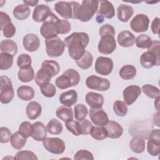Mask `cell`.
I'll list each match as a JSON object with an SVG mask.
<instances>
[{
    "instance_id": "obj_1",
    "label": "cell",
    "mask_w": 160,
    "mask_h": 160,
    "mask_svg": "<svg viewBox=\"0 0 160 160\" xmlns=\"http://www.w3.org/2000/svg\"><path fill=\"white\" fill-rule=\"evenodd\" d=\"M89 42V36L84 32H73L64 40V44L68 49L69 55L75 61L84 55Z\"/></svg>"
},
{
    "instance_id": "obj_2",
    "label": "cell",
    "mask_w": 160,
    "mask_h": 160,
    "mask_svg": "<svg viewBox=\"0 0 160 160\" xmlns=\"http://www.w3.org/2000/svg\"><path fill=\"white\" fill-rule=\"evenodd\" d=\"M73 19L82 22H88L92 19L98 9L99 1L96 0H84L80 5L72 1Z\"/></svg>"
},
{
    "instance_id": "obj_3",
    "label": "cell",
    "mask_w": 160,
    "mask_h": 160,
    "mask_svg": "<svg viewBox=\"0 0 160 160\" xmlns=\"http://www.w3.org/2000/svg\"><path fill=\"white\" fill-rule=\"evenodd\" d=\"M80 79V75L77 71L74 69H68L56 78L55 84L58 88L65 89L78 85Z\"/></svg>"
},
{
    "instance_id": "obj_4",
    "label": "cell",
    "mask_w": 160,
    "mask_h": 160,
    "mask_svg": "<svg viewBox=\"0 0 160 160\" xmlns=\"http://www.w3.org/2000/svg\"><path fill=\"white\" fill-rule=\"evenodd\" d=\"M45 45L46 54L51 58L61 56L64 52L66 46L64 42L58 36L46 39Z\"/></svg>"
},
{
    "instance_id": "obj_5",
    "label": "cell",
    "mask_w": 160,
    "mask_h": 160,
    "mask_svg": "<svg viewBox=\"0 0 160 160\" xmlns=\"http://www.w3.org/2000/svg\"><path fill=\"white\" fill-rule=\"evenodd\" d=\"M14 91L11 79L6 76L0 77V101L6 104L9 103L14 98Z\"/></svg>"
},
{
    "instance_id": "obj_6",
    "label": "cell",
    "mask_w": 160,
    "mask_h": 160,
    "mask_svg": "<svg viewBox=\"0 0 160 160\" xmlns=\"http://www.w3.org/2000/svg\"><path fill=\"white\" fill-rule=\"evenodd\" d=\"M59 19L52 12L42 23L40 28V32L43 38L46 39L58 36L57 22Z\"/></svg>"
},
{
    "instance_id": "obj_7",
    "label": "cell",
    "mask_w": 160,
    "mask_h": 160,
    "mask_svg": "<svg viewBox=\"0 0 160 160\" xmlns=\"http://www.w3.org/2000/svg\"><path fill=\"white\" fill-rule=\"evenodd\" d=\"M42 144L46 150L54 154H61L66 149L65 142L59 138H46L42 140Z\"/></svg>"
},
{
    "instance_id": "obj_8",
    "label": "cell",
    "mask_w": 160,
    "mask_h": 160,
    "mask_svg": "<svg viewBox=\"0 0 160 160\" xmlns=\"http://www.w3.org/2000/svg\"><path fill=\"white\" fill-rule=\"evenodd\" d=\"M86 84L91 89L99 91H107L110 88V81L106 78H102L95 75H91L86 79Z\"/></svg>"
},
{
    "instance_id": "obj_9",
    "label": "cell",
    "mask_w": 160,
    "mask_h": 160,
    "mask_svg": "<svg viewBox=\"0 0 160 160\" xmlns=\"http://www.w3.org/2000/svg\"><path fill=\"white\" fill-rule=\"evenodd\" d=\"M148 153L152 156H156L160 153V130L152 129L147 144Z\"/></svg>"
},
{
    "instance_id": "obj_10",
    "label": "cell",
    "mask_w": 160,
    "mask_h": 160,
    "mask_svg": "<svg viewBox=\"0 0 160 160\" xmlns=\"http://www.w3.org/2000/svg\"><path fill=\"white\" fill-rule=\"evenodd\" d=\"M113 66V61L111 58L100 56L96 59L94 69L98 74L102 76H108L111 73Z\"/></svg>"
},
{
    "instance_id": "obj_11",
    "label": "cell",
    "mask_w": 160,
    "mask_h": 160,
    "mask_svg": "<svg viewBox=\"0 0 160 160\" xmlns=\"http://www.w3.org/2000/svg\"><path fill=\"white\" fill-rule=\"evenodd\" d=\"M149 24V18L144 14L136 15L130 22V27L136 32H145L148 29Z\"/></svg>"
},
{
    "instance_id": "obj_12",
    "label": "cell",
    "mask_w": 160,
    "mask_h": 160,
    "mask_svg": "<svg viewBox=\"0 0 160 160\" xmlns=\"http://www.w3.org/2000/svg\"><path fill=\"white\" fill-rule=\"evenodd\" d=\"M0 27L3 35L7 38H11L16 33V27L12 23L9 15L2 11L0 12Z\"/></svg>"
},
{
    "instance_id": "obj_13",
    "label": "cell",
    "mask_w": 160,
    "mask_h": 160,
    "mask_svg": "<svg viewBox=\"0 0 160 160\" xmlns=\"http://www.w3.org/2000/svg\"><path fill=\"white\" fill-rule=\"evenodd\" d=\"M116 48V42L114 36H106L101 38L98 43V51L103 54H110Z\"/></svg>"
},
{
    "instance_id": "obj_14",
    "label": "cell",
    "mask_w": 160,
    "mask_h": 160,
    "mask_svg": "<svg viewBox=\"0 0 160 160\" xmlns=\"http://www.w3.org/2000/svg\"><path fill=\"white\" fill-rule=\"evenodd\" d=\"M89 118L91 121L95 125L98 126H104L109 121L108 116L102 108H91L89 110Z\"/></svg>"
},
{
    "instance_id": "obj_15",
    "label": "cell",
    "mask_w": 160,
    "mask_h": 160,
    "mask_svg": "<svg viewBox=\"0 0 160 160\" xmlns=\"http://www.w3.org/2000/svg\"><path fill=\"white\" fill-rule=\"evenodd\" d=\"M160 56L156 55L152 51H148L143 52L140 57V63L144 68L149 69L154 66H159Z\"/></svg>"
},
{
    "instance_id": "obj_16",
    "label": "cell",
    "mask_w": 160,
    "mask_h": 160,
    "mask_svg": "<svg viewBox=\"0 0 160 160\" xmlns=\"http://www.w3.org/2000/svg\"><path fill=\"white\" fill-rule=\"evenodd\" d=\"M141 93V89L138 86L131 85L126 87L122 92L124 102L129 106L132 104L140 96Z\"/></svg>"
},
{
    "instance_id": "obj_17",
    "label": "cell",
    "mask_w": 160,
    "mask_h": 160,
    "mask_svg": "<svg viewBox=\"0 0 160 160\" xmlns=\"http://www.w3.org/2000/svg\"><path fill=\"white\" fill-rule=\"evenodd\" d=\"M54 9L58 14L64 19L73 18L72 1H59L54 4Z\"/></svg>"
},
{
    "instance_id": "obj_18",
    "label": "cell",
    "mask_w": 160,
    "mask_h": 160,
    "mask_svg": "<svg viewBox=\"0 0 160 160\" xmlns=\"http://www.w3.org/2000/svg\"><path fill=\"white\" fill-rule=\"evenodd\" d=\"M52 12L49 7L45 4H39L35 7L32 13V19L38 22H44L51 14Z\"/></svg>"
},
{
    "instance_id": "obj_19",
    "label": "cell",
    "mask_w": 160,
    "mask_h": 160,
    "mask_svg": "<svg viewBox=\"0 0 160 160\" xmlns=\"http://www.w3.org/2000/svg\"><path fill=\"white\" fill-rule=\"evenodd\" d=\"M22 44L26 50L29 52H34L39 48L40 40L35 34L29 33L24 36Z\"/></svg>"
},
{
    "instance_id": "obj_20",
    "label": "cell",
    "mask_w": 160,
    "mask_h": 160,
    "mask_svg": "<svg viewBox=\"0 0 160 160\" xmlns=\"http://www.w3.org/2000/svg\"><path fill=\"white\" fill-rule=\"evenodd\" d=\"M104 126L106 129L108 138H109L117 139L120 138L122 134V127L116 121H109Z\"/></svg>"
},
{
    "instance_id": "obj_21",
    "label": "cell",
    "mask_w": 160,
    "mask_h": 160,
    "mask_svg": "<svg viewBox=\"0 0 160 160\" xmlns=\"http://www.w3.org/2000/svg\"><path fill=\"white\" fill-rule=\"evenodd\" d=\"M117 41L121 46L129 48L134 44L136 37L131 32L129 31H123L118 34Z\"/></svg>"
},
{
    "instance_id": "obj_22",
    "label": "cell",
    "mask_w": 160,
    "mask_h": 160,
    "mask_svg": "<svg viewBox=\"0 0 160 160\" xmlns=\"http://www.w3.org/2000/svg\"><path fill=\"white\" fill-rule=\"evenodd\" d=\"M85 100L87 104L92 108H102L104 104V98L102 94L94 92H89L86 94Z\"/></svg>"
},
{
    "instance_id": "obj_23",
    "label": "cell",
    "mask_w": 160,
    "mask_h": 160,
    "mask_svg": "<svg viewBox=\"0 0 160 160\" xmlns=\"http://www.w3.org/2000/svg\"><path fill=\"white\" fill-rule=\"evenodd\" d=\"M60 102L66 106L71 107L74 105L78 100L77 92L74 89H71L61 94L59 98Z\"/></svg>"
},
{
    "instance_id": "obj_24",
    "label": "cell",
    "mask_w": 160,
    "mask_h": 160,
    "mask_svg": "<svg viewBox=\"0 0 160 160\" xmlns=\"http://www.w3.org/2000/svg\"><path fill=\"white\" fill-rule=\"evenodd\" d=\"M134 14L133 8L128 4H120L117 8V16L119 21L128 22Z\"/></svg>"
},
{
    "instance_id": "obj_25",
    "label": "cell",
    "mask_w": 160,
    "mask_h": 160,
    "mask_svg": "<svg viewBox=\"0 0 160 160\" xmlns=\"http://www.w3.org/2000/svg\"><path fill=\"white\" fill-rule=\"evenodd\" d=\"M104 18L111 19L115 16V10L112 4L108 1H101L98 14Z\"/></svg>"
},
{
    "instance_id": "obj_26",
    "label": "cell",
    "mask_w": 160,
    "mask_h": 160,
    "mask_svg": "<svg viewBox=\"0 0 160 160\" xmlns=\"http://www.w3.org/2000/svg\"><path fill=\"white\" fill-rule=\"evenodd\" d=\"M26 112L29 119H36L41 114L42 107L39 102L36 101H31L27 105Z\"/></svg>"
},
{
    "instance_id": "obj_27",
    "label": "cell",
    "mask_w": 160,
    "mask_h": 160,
    "mask_svg": "<svg viewBox=\"0 0 160 160\" xmlns=\"http://www.w3.org/2000/svg\"><path fill=\"white\" fill-rule=\"evenodd\" d=\"M33 124V132L31 137L37 141H42L47 136V128L44 124L40 122H35Z\"/></svg>"
},
{
    "instance_id": "obj_28",
    "label": "cell",
    "mask_w": 160,
    "mask_h": 160,
    "mask_svg": "<svg viewBox=\"0 0 160 160\" xmlns=\"http://www.w3.org/2000/svg\"><path fill=\"white\" fill-rule=\"evenodd\" d=\"M52 77V76L48 71L41 67L36 72L34 77V81L38 86L41 87L49 83Z\"/></svg>"
},
{
    "instance_id": "obj_29",
    "label": "cell",
    "mask_w": 160,
    "mask_h": 160,
    "mask_svg": "<svg viewBox=\"0 0 160 160\" xmlns=\"http://www.w3.org/2000/svg\"><path fill=\"white\" fill-rule=\"evenodd\" d=\"M56 114L58 118L61 120L66 122L69 121L73 119V111L71 107L61 106H59L56 111Z\"/></svg>"
},
{
    "instance_id": "obj_30",
    "label": "cell",
    "mask_w": 160,
    "mask_h": 160,
    "mask_svg": "<svg viewBox=\"0 0 160 160\" xmlns=\"http://www.w3.org/2000/svg\"><path fill=\"white\" fill-rule=\"evenodd\" d=\"M0 48L1 52L10 54L14 56L18 52L17 44L12 40L7 39L1 41Z\"/></svg>"
},
{
    "instance_id": "obj_31",
    "label": "cell",
    "mask_w": 160,
    "mask_h": 160,
    "mask_svg": "<svg viewBox=\"0 0 160 160\" xmlns=\"http://www.w3.org/2000/svg\"><path fill=\"white\" fill-rule=\"evenodd\" d=\"M31 13L29 8L24 4H21L16 6L12 11L14 17L20 21L24 20L29 17Z\"/></svg>"
},
{
    "instance_id": "obj_32",
    "label": "cell",
    "mask_w": 160,
    "mask_h": 160,
    "mask_svg": "<svg viewBox=\"0 0 160 160\" xmlns=\"http://www.w3.org/2000/svg\"><path fill=\"white\" fill-rule=\"evenodd\" d=\"M18 98L23 101H30L34 96V91L32 88L28 86H21L17 90Z\"/></svg>"
},
{
    "instance_id": "obj_33",
    "label": "cell",
    "mask_w": 160,
    "mask_h": 160,
    "mask_svg": "<svg viewBox=\"0 0 160 160\" xmlns=\"http://www.w3.org/2000/svg\"><path fill=\"white\" fill-rule=\"evenodd\" d=\"M146 142L141 137L133 138L129 142V148L131 150L135 153H141L145 150Z\"/></svg>"
},
{
    "instance_id": "obj_34",
    "label": "cell",
    "mask_w": 160,
    "mask_h": 160,
    "mask_svg": "<svg viewBox=\"0 0 160 160\" xmlns=\"http://www.w3.org/2000/svg\"><path fill=\"white\" fill-rule=\"evenodd\" d=\"M136 68L134 66L128 64L121 68L119 74L122 79L124 80H129L136 76Z\"/></svg>"
},
{
    "instance_id": "obj_35",
    "label": "cell",
    "mask_w": 160,
    "mask_h": 160,
    "mask_svg": "<svg viewBox=\"0 0 160 160\" xmlns=\"http://www.w3.org/2000/svg\"><path fill=\"white\" fill-rule=\"evenodd\" d=\"M93 57L91 53L86 51L84 55L78 60L76 61V63L79 68L82 69H88L92 64Z\"/></svg>"
},
{
    "instance_id": "obj_36",
    "label": "cell",
    "mask_w": 160,
    "mask_h": 160,
    "mask_svg": "<svg viewBox=\"0 0 160 160\" xmlns=\"http://www.w3.org/2000/svg\"><path fill=\"white\" fill-rule=\"evenodd\" d=\"M27 138L22 136L18 131L15 132L11 138L10 142L12 147L16 149H22L26 143Z\"/></svg>"
},
{
    "instance_id": "obj_37",
    "label": "cell",
    "mask_w": 160,
    "mask_h": 160,
    "mask_svg": "<svg viewBox=\"0 0 160 160\" xmlns=\"http://www.w3.org/2000/svg\"><path fill=\"white\" fill-rule=\"evenodd\" d=\"M47 131L49 133L51 134L58 135L62 132L63 129V126L62 123L57 119H51L47 124Z\"/></svg>"
},
{
    "instance_id": "obj_38",
    "label": "cell",
    "mask_w": 160,
    "mask_h": 160,
    "mask_svg": "<svg viewBox=\"0 0 160 160\" xmlns=\"http://www.w3.org/2000/svg\"><path fill=\"white\" fill-rule=\"evenodd\" d=\"M18 79L22 82L31 81L34 78V71L31 66L27 69H19L18 72Z\"/></svg>"
},
{
    "instance_id": "obj_39",
    "label": "cell",
    "mask_w": 160,
    "mask_h": 160,
    "mask_svg": "<svg viewBox=\"0 0 160 160\" xmlns=\"http://www.w3.org/2000/svg\"><path fill=\"white\" fill-rule=\"evenodd\" d=\"M90 134L92 138L98 141H102L108 138V133L104 126H92Z\"/></svg>"
},
{
    "instance_id": "obj_40",
    "label": "cell",
    "mask_w": 160,
    "mask_h": 160,
    "mask_svg": "<svg viewBox=\"0 0 160 160\" xmlns=\"http://www.w3.org/2000/svg\"><path fill=\"white\" fill-rule=\"evenodd\" d=\"M41 67L48 71L52 77L57 75L60 71L59 64L56 61L46 60L42 62Z\"/></svg>"
},
{
    "instance_id": "obj_41",
    "label": "cell",
    "mask_w": 160,
    "mask_h": 160,
    "mask_svg": "<svg viewBox=\"0 0 160 160\" xmlns=\"http://www.w3.org/2000/svg\"><path fill=\"white\" fill-rule=\"evenodd\" d=\"M13 56L6 53H0V69L1 70H8L12 67L13 63Z\"/></svg>"
},
{
    "instance_id": "obj_42",
    "label": "cell",
    "mask_w": 160,
    "mask_h": 160,
    "mask_svg": "<svg viewBox=\"0 0 160 160\" xmlns=\"http://www.w3.org/2000/svg\"><path fill=\"white\" fill-rule=\"evenodd\" d=\"M142 91L148 97L151 99H156L159 97L160 95L159 88L151 84L143 85L142 86Z\"/></svg>"
},
{
    "instance_id": "obj_43",
    "label": "cell",
    "mask_w": 160,
    "mask_h": 160,
    "mask_svg": "<svg viewBox=\"0 0 160 160\" xmlns=\"http://www.w3.org/2000/svg\"><path fill=\"white\" fill-rule=\"evenodd\" d=\"M113 110L116 115L123 117L127 114L128 109L127 104L124 101L118 100L113 103Z\"/></svg>"
},
{
    "instance_id": "obj_44",
    "label": "cell",
    "mask_w": 160,
    "mask_h": 160,
    "mask_svg": "<svg viewBox=\"0 0 160 160\" xmlns=\"http://www.w3.org/2000/svg\"><path fill=\"white\" fill-rule=\"evenodd\" d=\"M135 42L138 48L145 49L148 48L151 46L152 43V39L148 35L142 34L139 35L136 38Z\"/></svg>"
},
{
    "instance_id": "obj_45",
    "label": "cell",
    "mask_w": 160,
    "mask_h": 160,
    "mask_svg": "<svg viewBox=\"0 0 160 160\" xmlns=\"http://www.w3.org/2000/svg\"><path fill=\"white\" fill-rule=\"evenodd\" d=\"M18 132L24 138H28L31 136L32 134L33 124L29 121H24L20 124Z\"/></svg>"
},
{
    "instance_id": "obj_46",
    "label": "cell",
    "mask_w": 160,
    "mask_h": 160,
    "mask_svg": "<svg viewBox=\"0 0 160 160\" xmlns=\"http://www.w3.org/2000/svg\"><path fill=\"white\" fill-rule=\"evenodd\" d=\"M32 59L28 54H21L17 59V65L19 69H27L31 66Z\"/></svg>"
},
{
    "instance_id": "obj_47",
    "label": "cell",
    "mask_w": 160,
    "mask_h": 160,
    "mask_svg": "<svg viewBox=\"0 0 160 160\" xmlns=\"http://www.w3.org/2000/svg\"><path fill=\"white\" fill-rule=\"evenodd\" d=\"M74 112L75 118L77 120H81L86 117L88 115V110L84 104H78L74 106Z\"/></svg>"
},
{
    "instance_id": "obj_48",
    "label": "cell",
    "mask_w": 160,
    "mask_h": 160,
    "mask_svg": "<svg viewBox=\"0 0 160 160\" xmlns=\"http://www.w3.org/2000/svg\"><path fill=\"white\" fill-rule=\"evenodd\" d=\"M57 29L58 34H67L71 31V25L68 20L59 19L57 22Z\"/></svg>"
},
{
    "instance_id": "obj_49",
    "label": "cell",
    "mask_w": 160,
    "mask_h": 160,
    "mask_svg": "<svg viewBox=\"0 0 160 160\" xmlns=\"http://www.w3.org/2000/svg\"><path fill=\"white\" fill-rule=\"evenodd\" d=\"M40 91L42 95L47 98L53 97L56 92L55 86L50 82L40 87Z\"/></svg>"
},
{
    "instance_id": "obj_50",
    "label": "cell",
    "mask_w": 160,
    "mask_h": 160,
    "mask_svg": "<svg viewBox=\"0 0 160 160\" xmlns=\"http://www.w3.org/2000/svg\"><path fill=\"white\" fill-rule=\"evenodd\" d=\"M65 126L67 128V129L72 132L74 136H79L81 134L80 131V127L79 124V122L74 121L73 119L69 121L66 122H65Z\"/></svg>"
},
{
    "instance_id": "obj_51",
    "label": "cell",
    "mask_w": 160,
    "mask_h": 160,
    "mask_svg": "<svg viewBox=\"0 0 160 160\" xmlns=\"http://www.w3.org/2000/svg\"><path fill=\"white\" fill-rule=\"evenodd\" d=\"M14 159H33V160H38V157L36 155L31 151H18Z\"/></svg>"
},
{
    "instance_id": "obj_52",
    "label": "cell",
    "mask_w": 160,
    "mask_h": 160,
    "mask_svg": "<svg viewBox=\"0 0 160 160\" xmlns=\"http://www.w3.org/2000/svg\"><path fill=\"white\" fill-rule=\"evenodd\" d=\"M78 122L80 127L81 134L88 135L90 134V132L92 128V123L89 120L85 118L81 120H78Z\"/></svg>"
},
{
    "instance_id": "obj_53",
    "label": "cell",
    "mask_w": 160,
    "mask_h": 160,
    "mask_svg": "<svg viewBox=\"0 0 160 160\" xmlns=\"http://www.w3.org/2000/svg\"><path fill=\"white\" fill-rule=\"evenodd\" d=\"M99 36L101 37L106 36H114L115 35V29L112 26L109 24H106L102 25L99 30Z\"/></svg>"
},
{
    "instance_id": "obj_54",
    "label": "cell",
    "mask_w": 160,
    "mask_h": 160,
    "mask_svg": "<svg viewBox=\"0 0 160 160\" xmlns=\"http://www.w3.org/2000/svg\"><path fill=\"white\" fill-rule=\"evenodd\" d=\"M74 159L81 160V159H87V160H93L94 157L92 154L86 149L79 150L76 152L74 156Z\"/></svg>"
},
{
    "instance_id": "obj_55",
    "label": "cell",
    "mask_w": 160,
    "mask_h": 160,
    "mask_svg": "<svg viewBox=\"0 0 160 160\" xmlns=\"http://www.w3.org/2000/svg\"><path fill=\"white\" fill-rule=\"evenodd\" d=\"M12 136L11 131L6 127L0 128V142L1 143H8Z\"/></svg>"
},
{
    "instance_id": "obj_56",
    "label": "cell",
    "mask_w": 160,
    "mask_h": 160,
    "mask_svg": "<svg viewBox=\"0 0 160 160\" xmlns=\"http://www.w3.org/2000/svg\"><path fill=\"white\" fill-rule=\"evenodd\" d=\"M159 24H160V19L159 18H155L151 23V28L152 32L154 34H159Z\"/></svg>"
},
{
    "instance_id": "obj_57",
    "label": "cell",
    "mask_w": 160,
    "mask_h": 160,
    "mask_svg": "<svg viewBox=\"0 0 160 160\" xmlns=\"http://www.w3.org/2000/svg\"><path fill=\"white\" fill-rule=\"evenodd\" d=\"M23 2L26 6H38V4L39 2L38 1H23Z\"/></svg>"
},
{
    "instance_id": "obj_58",
    "label": "cell",
    "mask_w": 160,
    "mask_h": 160,
    "mask_svg": "<svg viewBox=\"0 0 160 160\" xmlns=\"http://www.w3.org/2000/svg\"><path fill=\"white\" fill-rule=\"evenodd\" d=\"M155 99L156 100L154 101V107L156 109V110L158 111H159V99H160V98H159V97H158Z\"/></svg>"
},
{
    "instance_id": "obj_59",
    "label": "cell",
    "mask_w": 160,
    "mask_h": 160,
    "mask_svg": "<svg viewBox=\"0 0 160 160\" xmlns=\"http://www.w3.org/2000/svg\"><path fill=\"white\" fill-rule=\"evenodd\" d=\"M154 122L156 124L157 126H158V127L160 126V125H159V112H158V114L157 115V118L156 117V114L154 115Z\"/></svg>"
},
{
    "instance_id": "obj_60",
    "label": "cell",
    "mask_w": 160,
    "mask_h": 160,
    "mask_svg": "<svg viewBox=\"0 0 160 160\" xmlns=\"http://www.w3.org/2000/svg\"><path fill=\"white\" fill-rule=\"evenodd\" d=\"M96 19V21H97L98 23H99V24H100V23H102V22L104 21V18L102 17L101 16L99 15V14H97Z\"/></svg>"
},
{
    "instance_id": "obj_61",
    "label": "cell",
    "mask_w": 160,
    "mask_h": 160,
    "mask_svg": "<svg viewBox=\"0 0 160 160\" xmlns=\"http://www.w3.org/2000/svg\"><path fill=\"white\" fill-rule=\"evenodd\" d=\"M148 2V3H152V2ZM156 2H158V1L157 2H153V3H156Z\"/></svg>"
}]
</instances>
